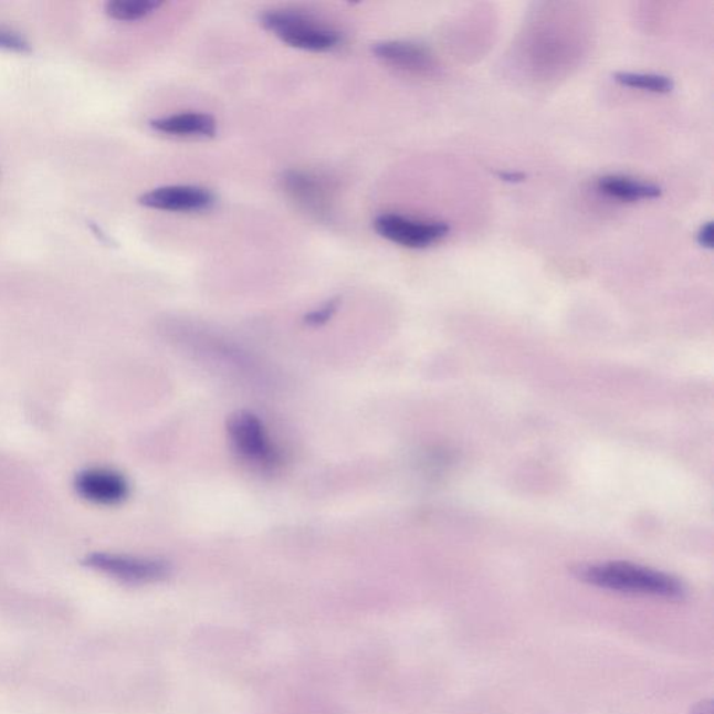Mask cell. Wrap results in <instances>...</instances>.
Wrapping results in <instances>:
<instances>
[{"instance_id":"e0dca14e","label":"cell","mask_w":714,"mask_h":714,"mask_svg":"<svg viewBox=\"0 0 714 714\" xmlns=\"http://www.w3.org/2000/svg\"><path fill=\"white\" fill-rule=\"evenodd\" d=\"M694 714H713V707L711 702H701L694 708Z\"/></svg>"},{"instance_id":"4fadbf2b","label":"cell","mask_w":714,"mask_h":714,"mask_svg":"<svg viewBox=\"0 0 714 714\" xmlns=\"http://www.w3.org/2000/svg\"><path fill=\"white\" fill-rule=\"evenodd\" d=\"M615 80L627 87L652 93H670L674 88V80L663 74L618 72L615 74Z\"/></svg>"},{"instance_id":"2e32d148","label":"cell","mask_w":714,"mask_h":714,"mask_svg":"<svg viewBox=\"0 0 714 714\" xmlns=\"http://www.w3.org/2000/svg\"><path fill=\"white\" fill-rule=\"evenodd\" d=\"M713 239V222L708 221L703 223L700 232H697V243H700L702 248L712 249Z\"/></svg>"},{"instance_id":"5b68a950","label":"cell","mask_w":714,"mask_h":714,"mask_svg":"<svg viewBox=\"0 0 714 714\" xmlns=\"http://www.w3.org/2000/svg\"><path fill=\"white\" fill-rule=\"evenodd\" d=\"M375 229L387 241L409 249L429 248L450 232L445 222L413 220L399 214L378 216Z\"/></svg>"},{"instance_id":"5bb4252c","label":"cell","mask_w":714,"mask_h":714,"mask_svg":"<svg viewBox=\"0 0 714 714\" xmlns=\"http://www.w3.org/2000/svg\"><path fill=\"white\" fill-rule=\"evenodd\" d=\"M339 307V297H334V300L324 303L322 307L316 308L307 314L305 317V323L311 325V327H319L324 325L334 317V314L337 313Z\"/></svg>"},{"instance_id":"ba28073f","label":"cell","mask_w":714,"mask_h":714,"mask_svg":"<svg viewBox=\"0 0 714 714\" xmlns=\"http://www.w3.org/2000/svg\"><path fill=\"white\" fill-rule=\"evenodd\" d=\"M140 204L170 212H199L216 204V196L199 186H164L140 197Z\"/></svg>"},{"instance_id":"52a82bcc","label":"cell","mask_w":714,"mask_h":714,"mask_svg":"<svg viewBox=\"0 0 714 714\" xmlns=\"http://www.w3.org/2000/svg\"><path fill=\"white\" fill-rule=\"evenodd\" d=\"M80 497L97 505H119L129 497L130 486L124 474L112 469H85L74 479Z\"/></svg>"},{"instance_id":"30bf717a","label":"cell","mask_w":714,"mask_h":714,"mask_svg":"<svg viewBox=\"0 0 714 714\" xmlns=\"http://www.w3.org/2000/svg\"><path fill=\"white\" fill-rule=\"evenodd\" d=\"M154 130L175 137H214L217 120L214 117L200 112H183V114L159 117L150 122Z\"/></svg>"},{"instance_id":"8fae6325","label":"cell","mask_w":714,"mask_h":714,"mask_svg":"<svg viewBox=\"0 0 714 714\" xmlns=\"http://www.w3.org/2000/svg\"><path fill=\"white\" fill-rule=\"evenodd\" d=\"M598 186L605 195L622 201L658 199L662 196V189L659 186L627 178V176H603L599 179Z\"/></svg>"},{"instance_id":"7c38bea8","label":"cell","mask_w":714,"mask_h":714,"mask_svg":"<svg viewBox=\"0 0 714 714\" xmlns=\"http://www.w3.org/2000/svg\"><path fill=\"white\" fill-rule=\"evenodd\" d=\"M162 2L156 0H112L106 4V13L119 21H137L156 13Z\"/></svg>"},{"instance_id":"9c48e42d","label":"cell","mask_w":714,"mask_h":714,"mask_svg":"<svg viewBox=\"0 0 714 714\" xmlns=\"http://www.w3.org/2000/svg\"><path fill=\"white\" fill-rule=\"evenodd\" d=\"M372 53L401 71L429 76L435 72V59L428 48L412 41H382L372 45Z\"/></svg>"},{"instance_id":"8992f818","label":"cell","mask_w":714,"mask_h":714,"mask_svg":"<svg viewBox=\"0 0 714 714\" xmlns=\"http://www.w3.org/2000/svg\"><path fill=\"white\" fill-rule=\"evenodd\" d=\"M282 188L291 199L318 220H327L333 211L332 188L323 178L306 170H286L281 178Z\"/></svg>"},{"instance_id":"ac0fdd59","label":"cell","mask_w":714,"mask_h":714,"mask_svg":"<svg viewBox=\"0 0 714 714\" xmlns=\"http://www.w3.org/2000/svg\"><path fill=\"white\" fill-rule=\"evenodd\" d=\"M501 178L504 180H510V182H521V180L525 179V175L522 174H500Z\"/></svg>"},{"instance_id":"6da1fadb","label":"cell","mask_w":714,"mask_h":714,"mask_svg":"<svg viewBox=\"0 0 714 714\" xmlns=\"http://www.w3.org/2000/svg\"><path fill=\"white\" fill-rule=\"evenodd\" d=\"M577 577L596 588L618 591V594L668 600L684 599L686 595L685 586L673 575L631 563L584 565L577 569Z\"/></svg>"},{"instance_id":"9a60e30c","label":"cell","mask_w":714,"mask_h":714,"mask_svg":"<svg viewBox=\"0 0 714 714\" xmlns=\"http://www.w3.org/2000/svg\"><path fill=\"white\" fill-rule=\"evenodd\" d=\"M0 50L27 53L31 51V46L24 36L0 27Z\"/></svg>"},{"instance_id":"277c9868","label":"cell","mask_w":714,"mask_h":714,"mask_svg":"<svg viewBox=\"0 0 714 714\" xmlns=\"http://www.w3.org/2000/svg\"><path fill=\"white\" fill-rule=\"evenodd\" d=\"M83 565L130 585L159 582L170 574V565L164 559L120 556V554H90L83 559Z\"/></svg>"},{"instance_id":"7a4b0ae2","label":"cell","mask_w":714,"mask_h":714,"mask_svg":"<svg viewBox=\"0 0 714 714\" xmlns=\"http://www.w3.org/2000/svg\"><path fill=\"white\" fill-rule=\"evenodd\" d=\"M260 23L276 39L296 50L327 52L343 42L339 31L300 10H270L260 15Z\"/></svg>"},{"instance_id":"3957f363","label":"cell","mask_w":714,"mask_h":714,"mask_svg":"<svg viewBox=\"0 0 714 714\" xmlns=\"http://www.w3.org/2000/svg\"><path fill=\"white\" fill-rule=\"evenodd\" d=\"M229 441L243 462L259 471H275L282 455L265 429L263 420L249 410H238L228 419Z\"/></svg>"}]
</instances>
